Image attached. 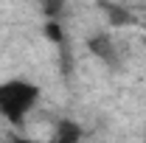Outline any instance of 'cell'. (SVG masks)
<instances>
[{
	"label": "cell",
	"mask_w": 146,
	"mask_h": 143,
	"mask_svg": "<svg viewBox=\"0 0 146 143\" xmlns=\"http://www.w3.org/2000/svg\"><path fill=\"white\" fill-rule=\"evenodd\" d=\"M101 9L107 11V20L110 25H115V28H127V25H135V14L124 9V6H118V3H101Z\"/></svg>",
	"instance_id": "cell-4"
},
{
	"label": "cell",
	"mask_w": 146,
	"mask_h": 143,
	"mask_svg": "<svg viewBox=\"0 0 146 143\" xmlns=\"http://www.w3.org/2000/svg\"><path fill=\"white\" fill-rule=\"evenodd\" d=\"M87 48H90V54H96L101 62H107V65H115V59H118V54H115V39L110 34L87 36Z\"/></svg>",
	"instance_id": "cell-2"
},
{
	"label": "cell",
	"mask_w": 146,
	"mask_h": 143,
	"mask_svg": "<svg viewBox=\"0 0 146 143\" xmlns=\"http://www.w3.org/2000/svg\"><path fill=\"white\" fill-rule=\"evenodd\" d=\"M6 143H42V140H31V138H14V140H6Z\"/></svg>",
	"instance_id": "cell-7"
},
{
	"label": "cell",
	"mask_w": 146,
	"mask_h": 143,
	"mask_svg": "<svg viewBox=\"0 0 146 143\" xmlns=\"http://www.w3.org/2000/svg\"><path fill=\"white\" fill-rule=\"evenodd\" d=\"M42 31H45V36H48L51 42H56V45H65V31H62V25H59V20H48Z\"/></svg>",
	"instance_id": "cell-6"
},
{
	"label": "cell",
	"mask_w": 146,
	"mask_h": 143,
	"mask_svg": "<svg viewBox=\"0 0 146 143\" xmlns=\"http://www.w3.org/2000/svg\"><path fill=\"white\" fill-rule=\"evenodd\" d=\"M39 101V87L28 79H9L0 81V118H6L9 124L23 126L28 118V112Z\"/></svg>",
	"instance_id": "cell-1"
},
{
	"label": "cell",
	"mask_w": 146,
	"mask_h": 143,
	"mask_svg": "<svg viewBox=\"0 0 146 143\" xmlns=\"http://www.w3.org/2000/svg\"><path fill=\"white\" fill-rule=\"evenodd\" d=\"M39 6H42V14L48 20H59L65 11V0H39Z\"/></svg>",
	"instance_id": "cell-5"
},
{
	"label": "cell",
	"mask_w": 146,
	"mask_h": 143,
	"mask_svg": "<svg viewBox=\"0 0 146 143\" xmlns=\"http://www.w3.org/2000/svg\"><path fill=\"white\" fill-rule=\"evenodd\" d=\"M82 138H84L82 124L73 121V118H62V121H56V126H54L51 143H82Z\"/></svg>",
	"instance_id": "cell-3"
}]
</instances>
